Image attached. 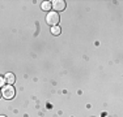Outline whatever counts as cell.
<instances>
[{
    "mask_svg": "<svg viewBox=\"0 0 123 117\" xmlns=\"http://www.w3.org/2000/svg\"><path fill=\"white\" fill-rule=\"evenodd\" d=\"M60 21V17L58 13H55V12H51V13H47V16H46V22L49 23L50 26H58V23Z\"/></svg>",
    "mask_w": 123,
    "mask_h": 117,
    "instance_id": "1",
    "label": "cell"
},
{
    "mask_svg": "<svg viewBox=\"0 0 123 117\" xmlns=\"http://www.w3.org/2000/svg\"><path fill=\"white\" fill-rule=\"evenodd\" d=\"M14 87H13V85H7V86H4L3 87V91H1V95L4 96L5 99H13L14 98Z\"/></svg>",
    "mask_w": 123,
    "mask_h": 117,
    "instance_id": "2",
    "label": "cell"
},
{
    "mask_svg": "<svg viewBox=\"0 0 123 117\" xmlns=\"http://www.w3.org/2000/svg\"><path fill=\"white\" fill-rule=\"evenodd\" d=\"M51 7L56 12H60L66 8V1H64V0H55V1L51 3Z\"/></svg>",
    "mask_w": 123,
    "mask_h": 117,
    "instance_id": "3",
    "label": "cell"
},
{
    "mask_svg": "<svg viewBox=\"0 0 123 117\" xmlns=\"http://www.w3.org/2000/svg\"><path fill=\"white\" fill-rule=\"evenodd\" d=\"M4 80L7 81L8 85H13L14 81H16V78H14L13 73H7V74H5V77H4Z\"/></svg>",
    "mask_w": 123,
    "mask_h": 117,
    "instance_id": "4",
    "label": "cell"
},
{
    "mask_svg": "<svg viewBox=\"0 0 123 117\" xmlns=\"http://www.w3.org/2000/svg\"><path fill=\"white\" fill-rule=\"evenodd\" d=\"M42 9L43 11H50V9H51V3H50V1L42 3Z\"/></svg>",
    "mask_w": 123,
    "mask_h": 117,
    "instance_id": "5",
    "label": "cell"
},
{
    "mask_svg": "<svg viewBox=\"0 0 123 117\" xmlns=\"http://www.w3.org/2000/svg\"><path fill=\"white\" fill-rule=\"evenodd\" d=\"M51 33L54 35H59L60 34V27H59V26H52V27H51Z\"/></svg>",
    "mask_w": 123,
    "mask_h": 117,
    "instance_id": "6",
    "label": "cell"
},
{
    "mask_svg": "<svg viewBox=\"0 0 123 117\" xmlns=\"http://www.w3.org/2000/svg\"><path fill=\"white\" fill-rule=\"evenodd\" d=\"M4 82H5V80L3 77H0V86H4Z\"/></svg>",
    "mask_w": 123,
    "mask_h": 117,
    "instance_id": "7",
    "label": "cell"
},
{
    "mask_svg": "<svg viewBox=\"0 0 123 117\" xmlns=\"http://www.w3.org/2000/svg\"><path fill=\"white\" fill-rule=\"evenodd\" d=\"M0 117H7V116H3V115H1V116H0Z\"/></svg>",
    "mask_w": 123,
    "mask_h": 117,
    "instance_id": "8",
    "label": "cell"
},
{
    "mask_svg": "<svg viewBox=\"0 0 123 117\" xmlns=\"http://www.w3.org/2000/svg\"><path fill=\"white\" fill-rule=\"evenodd\" d=\"M0 96H1V92H0Z\"/></svg>",
    "mask_w": 123,
    "mask_h": 117,
    "instance_id": "9",
    "label": "cell"
}]
</instances>
